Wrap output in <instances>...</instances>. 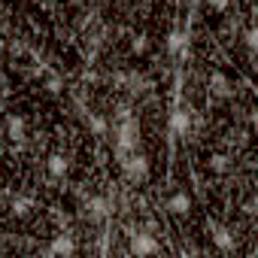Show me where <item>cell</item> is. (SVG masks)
Here are the masks:
<instances>
[{"mask_svg":"<svg viewBox=\"0 0 258 258\" xmlns=\"http://www.w3.org/2000/svg\"><path fill=\"white\" fill-rule=\"evenodd\" d=\"M137 146H140V124H137V118L131 112L121 106L118 118H115V149H118V155H127Z\"/></svg>","mask_w":258,"mask_h":258,"instance_id":"obj_1","label":"cell"},{"mask_svg":"<svg viewBox=\"0 0 258 258\" xmlns=\"http://www.w3.org/2000/svg\"><path fill=\"white\" fill-rule=\"evenodd\" d=\"M121 170H124L127 182H134V185H143V182L149 179V158H146L140 149H134V152L121 155Z\"/></svg>","mask_w":258,"mask_h":258,"instance_id":"obj_2","label":"cell"},{"mask_svg":"<svg viewBox=\"0 0 258 258\" xmlns=\"http://www.w3.org/2000/svg\"><path fill=\"white\" fill-rule=\"evenodd\" d=\"M127 249H131V255H137V258H146V255H158V252H161V243H158L155 234H149V231H134Z\"/></svg>","mask_w":258,"mask_h":258,"instance_id":"obj_3","label":"cell"},{"mask_svg":"<svg viewBox=\"0 0 258 258\" xmlns=\"http://www.w3.org/2000/svg\"><path fill=\"white\" fill-rule=\"evenodd\" d=\"M170 134L173 137H188L191 134V112L188 109H173L170 112Z\"/></svg>","mask_w":258,"mask_h":258,"instance_id":"obj_4","label":"cell"},{"mask_svg":"<svg viewBox=\"0 0 258 258\" xmlns=\"http://www.w3.org/2000/svg\"><path fill=\"white\" fill-rule=\"evenodd\" d=\"M164 207H167L170 216H188L191 207H195V201H191V195H185V191H173Z\"/></svg>","mask_w":258,"mask_h":258,"instance_id":"obj_5","label":"cell"},{"mask_svg":"<svg viewBox=\"0 0 258 258\" xmlns=\"http://www.w3.org/2000/svg\"><path fill=\"white\" fill-rule=\"evenodd\" d=\"M210 240L216 243V249L219 252H234V234L228 231V228H222V225H210Z\"/></svg>","mask_w":258,"mask_h":258,"instance_id":"obj_6","label":"cell"},{"mask_svg":"<svg viewBox=\"0 0 258 258\" xmlns=\"http://www.w3.org/2000/svg\"><path fill=\"white\" fill-rule=\"evenodd\" d=\"M46 252H49V255H73V252H76V240H73L70 234H55Z\"/></svg>","mask_w":258,"mask_h":258,"instance_id":"obj_7","label":"cell"},{"mask_svg":"<svg viewBox=\"0 0 258 258\" xmlns=\"http://www.w3.org/2000/svg\"><path fill=\"white\" fill-rule=\"evenodd\" d=\"M185 49H188V34L185 31H170V37H167V55L170 58H182Z\"/></svg>","mask_w":258,"mask_h":258,"instance_id":"obj_8","label":"cell"},{"mask_svg":"<svg viewBox=\"0 0 258 258\" xmlns=\"http://www.w3.org/2000/svg\"><path fill=\"white\" fill-rule=\"evenodd\" d=\"M7 137L16 140V143H22L28 137V121H25V115H10L7 118Z\"/></svg>","mask_w":258,"mask_h":258,"instance_id":"obj_9","label":"cell"},{"mask_svg":"<svg viewBox=\"0 0 258 258\" xmlns=\"http://www.w3.org/2000/svg\"><path fill=\"white\" fill-rule=\"evenodd\" d=\"M46 170H49V176L64 179V176H67V170H70V161H67L61 152H52V155L46 158Z\"/></svg>","mask_w":258,"mask_h":258,"instance_id":"obj_10","label":"cell"},{"mask_svg":"<svg viewBox=\"0 0 258 258\" xmlns=\"http://www.w3.org/2000/svg\"><path fill=\"white\" fill-rule=\"evenodd\" d=\"M85 216H88L91 222H103V219L109 216V201H106V198H91V201L85 204Z\"/></svg>","mask_w":258,"mask_h":258,"instance_id":"obj_11","label":"cell"},{"mask_svg":"<svg viewBox=\"0 0 258 258\" xmlns=\"http://www.w3.org/2000/svg\"><path fill=\"white\" fill-rule=\"evenodd\" d=\"M210 88H213V94H219V97H228V94H231V82H228L222 73H213V76H210Z\"/></svg>","mask_w":258,"mask_h":258,"instance_id":"obj_12","label":"cell"},{"mask_svg":"<svg viewBox=\"0 0 258 258\" xmlns=\"http://www.w3.org/2000/svg\"><path fill=\"white\" fill-rule=\"evenodd\" d=\"M210 167L219 170V173H225V170H228V158H225V155H213V158H210Z\"/></svg>","mask_w":258,"mask_h":258,"instance_id":"obj_13","label":"cell"},{"mask_svg":"<svg viewBox=\"0 0 258 258\" xmlns=\"http://www.w3.org/2000/svg\"><path fill=\"white\" fill-rule=\"evenodd\" d=\"M243 43H246V49H249V52H255V46H258V34H255V28H249V31H246Z\"/></svg>","mask_w":258,"mask_h":258,"instance_id":"obj_14","label":"cell"},{"mask_svg":"<svg viewBox=\"0 0 258 258\" xmlns=\"http://www.w3.org/2000/svg\"><path fill=\"white\" fill-rule=\"evenodd\" d=\"M207 7H210L213 13H225V10L231 7V0H207Z\"/></svg>","mask_w":258,"mask_h":258,"instance_id":"obj_15","label":"cell"},{"mask_svg":"<svg viewBox=\"0 0 258 258\" xmlns=\"http://www.w3.org/2000/svg\"><path fill=\"white\" fill-rule=\"evenodd\" d=\"M131 52H134V55H143V52H146V37H137V40L131 43Z\"/></svg>","mask_w":258,"mask_h":258,"instance_id":"obj_16","label":"cell"},{"mask_svg":"<svg viewBox=\"0 0 258 258\" xmlns=\"http://www.w3.org/2000/svg\"><path fill=\"white\" fill-rule=\"evenodd\" d=\"M13 210H16L19 216H25V213H28V201H13Z\"/></svg>","mask_w":258,"mask_h":258,"instance_id":"obj_17","label":"cell"}]
</instances>
